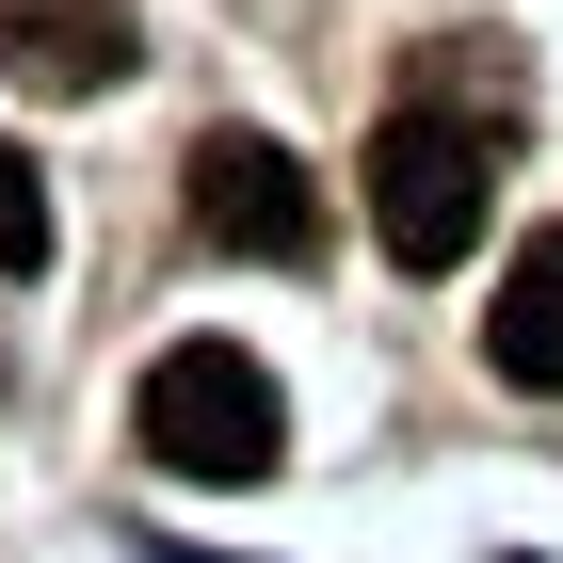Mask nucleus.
I'll return each instance as SVG.
<instances>
[{"label":"nucleus","mask_w":563,"mask_h":563,"mask_svg":"<svg viewBox=\"0 0 563 563\" xmlns=\"http://www.w3.org/2000/svg\"><path fill=\"white\" fill-rule=\"evenodd\" d=\"M483 371L531 387V402H563V225L499 274V306H483Z\"/></svg>","instance_id":"obj_5"},{"label":"nucleus","mask_w":563,"mask_h":563,"mask_svg":"<svg viewBox=\"0 0 563 563\" xmlns=\"http://www.w3.org/2000/svg\"><path fill=\"white\" fill-rule=\"evenodd\" d=\"M194 225H210L225 258H258V274H306L322 258V177L274 130H210L194 145Z\"/></svg>","instance_id":"obj_3"},{"label":"nucleus","mask_w":563,"mask_h":563,"mask_svg":"<svg viewBox=\"0 0 563 563\" xmlns=\"http://www.w3.org/2000/svg\"><path fill=\"white\" fill-rule=\"evenodd\" d=\"M48 258V194H33V162L0 145V274H33Z\"/></svg>","instance_id":"obj_6"},{"label":"nucleus","mask_w":563,"mask_h":563,"mask_svg":"<svg viewBox=\"0 0 563 563\" xmlns=\"http://www.w3.org/2000/svg\"><path fill=\"white\" fill-rule=\"evenodd\" d=\"M130 0H0V81L33 97H113L130 81Z\"/></svg>","instance_id":"obj_4"},{"label":"nucleus","mask_w":563,"mask_h":563,"mask_svg":"<svg viewBox=\"0 0 563 563\" xmlns=\"http://www.w3.org/2000/svg\"><path fill=\"white\" fill-rule=\"evenodd\" d=\"M130 434H145V467H177V483H258L290 451V402H274V371L242 339H177L130 387Z\"/></svg>","instance_id":"obj_2"},{"label":"nucleus","mask_w":563,"mask_h":563,"mask_svg":"<svg viewBox=\"0 0 563 563\" xmlns=\"http://www.w3.org/2000/svg\"><path fill=\"white\" fill-rule=\"evenodd\" d=\"M371 242H387L402 274H451L483 242V210H499V130L483 113H434V97H402L387 130H371Z\"/></svg>","instance_id":"obj_1"}]
</instances>
